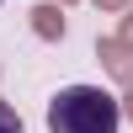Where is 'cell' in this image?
<instances>
[{
  "mask_svg": "<svg viewBox=\"0 0 133 133\" xmlns=\"http://www.w3.org/2000/svg\"><path fill=\"white\" fill-rule=\"evenodd\" d=\"M0 133H27V123H21V112L11 101H0Z\"/></svg>",
  "mask_w": 133,
  "mask_h": 133,
  "instance_id": "4",
  "label": "cell"
},
{
  "mask_svg": "<svg viewBox=\"0 0 133 133\" xmlns=\"http://www.w3.org/2000/svg\"><path fill=\"white\" fill-rule=\"evenodd\" d=\"M53 5H64V11H69V5H80V0H53Z\"/></svg>",
  "mask_w": 133,
  "mask_h": 133,
  "instance_id": "8",
  "label": "cell"
},
{
  "mask_svg": "<svg viewBox=\"0 0 133 133\" xmlns=\"http://www.w3.org/2000/svg\"><path fill=\"white\" fill-rule=\"evenodd\" d=\"M112 37H117V43H128V48H133V5L123 11V21H117V32H112Z\"/></svg>",
  "mask_w": 133,
  "mask_h": 133,
  "instance_id": "5",
  "label": "cell"
},
{
  "mask_svg": "<svg viewBox=\"0 0 133 133\" xmlns=\"http://www.w3.org/2000/svg\"><path fill=\"white\" fill-rule=\"evenodd\" d=\"M91 5H96V11H101V16H123V11L133 5V0H91Z\"/></svg>",
  "mask_w": 133,
  "mask_h": 133,
  "instance_id": "6",
  "label": "cell"
},
{
  "mask_svg": "<svg viewBox=\"0 0 133 133\" xmlns=\"http://www.w3.org/2000/svg\"><path fill=\"white\" fill-rule=\"evenodd\" d=\"M123 112L117 96L101 85H64L48 101V133H117Z\"/></svg>",
  "mask_w": 133,
  "mask_h": 133,
  "instance_id": "1",
  "label": "cell"
},
{
  "mask_svg": "<svg viewBox=\"0 0 133 133\" xmlns=\"http://www.w3.org/2000/svg\"><path fill=\"white\" fill-rule=\"evenodd\" d=\"M96 59H101V69L112 75L123 91H133V48L117 37H96Z\"/></svg>",
  "mask_w": 133,
  "mask_h": 133,
  "instance_id": "2",
  "label": "cell"
},
{
  "mask_svg": "<svg viewBox=\"0 0 133 133\" xmlns=\"http://www.w3.org/2000/svg\"><path fill=\"white\" fill-rule=\"evenodd\" d=\"M117 112H123V117H128V123H133V91L123 96V101H117Z\"/></svg>",
  "mask_w": 133,
  "mask_h": 133,
  "instance_id": "7",
  "label": "cell"
},
{
  "mask_svg": "<svg viewBox=\"0 0 133 133\" xmlns=\"http://www.w3.org/2000/svg\"><path fill=\"white\" fill-rule=\"evenodd\" d=\"M27 27L37 32L43 43H64V32H69V21H64V5H53V0H37V5L27 11Z\"/></svg>",
  "mask_w": 133,
  "mask_h": 133,
  "instance_id": "3",
  "label": "cell"
}]
</instances>
